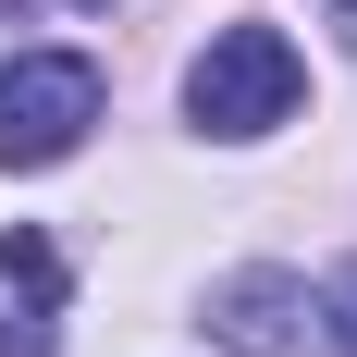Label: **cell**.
Wrapping results in <instances>:
<instances>
[{
  "mask_svg": "<svg viewBox=\"0 0 357 357\" xmlns=\"http://www.w3.org/2000/svg\"><path fill=\"white\" fill-rule=\"evenodd\" d=\"M321 333H333V345L357 357V259H345V271H333V284H321Z\"/></svg>",
  "mask_w": 357,
  "mask_h": 357,
  "instance_id": "277c9868",
  "label": "cell"
},
{
  "mask_svg": "<svg viewBox=\"0 0 357 357\" xmlns=\"http://www.w3.org/2000/svg\"><path fill=\"white\" fill-rule=\"evenodd\" d=\"M333 25H345V50H357V0H333Z\"/></svg>",
  "mask_w": 357,
  "mask_h": 357,
  "instance_id": "5b68a950",
  "label": "cell"
},
{
  "mask_svg": "<svg viewBox=\"0 0 357 357\" xmlns=\"http://www.w3.org/2000/svg\"><path fill=\"white\" fill-rule=\"evenodd\" d=\"M296 86H308V62H296L271 25H222L210 50L185 62V111H197V136H234V148L271 136V123L296 111Z\"/></svg>",
  "mask_w": 357,
  "mask_h": 357,
  "instance_id": "6da1fadb",
  "label": "cell"
},
{
  "mask_svg": "<svg viewBox=\"0 0 357 357\" xmlns=\"http://www.w3.org/2000/svg\"><path fill=\"white\" fill-rule=\"evenodd\" d=\"M86 123H99V62L37 50V62L0 74V173H50V160H74Z\"/></svg>",
  "mask_w": 357,
  "mask_h": 357,
  "instance_id": "7a4b0ae2",
  "label": "cell"
},
{
  "mask_svg": "<svg viewBox=\"0 0 357 357\" xmlns=\"http://www.w3.org/2000/svg\"><path fill=\"white\" fill-rule=\"evenodd\" d=\"M210 333L234 357H321V296L296 284V271H234V284H210Z\"/></svg>",
  "mask_w": 357,
  "mask_h": 357,
  "instance_id": "3957f363",
  "label": "cell"
}]
</instances>
